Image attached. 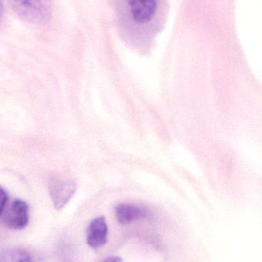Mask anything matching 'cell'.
Wrapping results in <instances>:
<instances>
[{
    "label": "cell",
    "mask_w": 262,
    "mask_h": 262,
    "mask_svg": "<svg viewBox=\"0 0 262 262\" xmlns=\"http://www.w3.org/2000/svg\"><path fill=\"white\" fill-rule=\"evenodd\" d=\"M14 12L28 23L45 24L52 17L51 0H9Z\"/></svg>",
    "instance_id": "cell-2"
},
{
    "label": "cell",
    "mask_w": 262,
    "mask_h": 262,
    "mask_svg": "<svg viewBox=\"0 0 262 262\" xmlns=\"http://www.w3.org/2000/svg\"><path fill=\"white\" fill-rule=\"evenodd\" d=\"M9 203V195L7 192H5L4 189H1V206H0V211L3 210L6 205Z\"/></svg>",
    "instance_id": "cell-8"
},
{
    "label": "cell",
    "mask_w": 262,
    "mask_h": 262,
    "mask_svg": "<svg viewBox=\"0 0 262 262\" xmlns=\"http://www.w3.org/2000/svg\"><path fill=\"white\" fill-rule=\"evenodd\" d=\"M108 225L103 216L94 219L86 232V242L91 248L99 249L106 244L108 239Z\"/></svg>",
    "instance_id": "cell-5"
},
{
    "label": "cell",
    "mask_w": 262,
    "mask_h": 262,
    "mask_svg": "<svg viewBox=\"0 0 262 262\" xmlns=\"http://www.w3.org/2000/svg\"><path fill=\"white\" fill-rule=\"evenodd\" d=\"M77 189V183L72 179L55 177L49 182V191L55 209H63L72 199Z\"/></svg>",
    "instance_id": "cell-4"
},
{
    "label": "cell",
    "mask_w": 262,
    "mask_h": 262,
    "mask_svg": "<svg viewBox=\"0 0 262 262\" xmlns=\"http://www.w3.org/2000/svg\"><path fill=\"white\" fill-rule=\"evenodd\" d=\"M0 217L6 227L21 230L29 224V206L23 200H13L12 203H8L3 210L0 211Z\"/></svg>",
    "instance_id": "cell-3"
},
{
    "label": "cell",
    "mask_w": 262,
    "mask_h": 262,
    "mask_svg": "<svg viewBox=\"0 0 262 262\" xmlns=\"http://www.w3.org/2000/svg\"><path fill=\"white\" fill-rule=\"evenodd\" d=\"M117 221L121 225H128L146 215V211L138 206L128 203H120L115 209Z\"/></svg>",
    "instance_id": "cell-6"
},
{
    "label": "cell",
    "mask_w": 262,
    "mask_h": 262,
    "mask_svg": "<svg viewBox=\"0 0 262 262\" xmlns=\"http://www.w3.org/2000/svg\"><path fill=\"white\" fill-rule=\"evenodd\" d=\"M1 262H33L29 252L24 249H11L1 255Z\"/></svg>",
    "instance_id": "cell-7"
},
{
    "label": "cell",
    "mask_w": 262,
    "mask_h": 262,
    "mask_svg": "<svg viewBox=\"0 0 262 262\" xmlns=\"http://www.w3.org/2000/svg\"><path fill=\"white\" fill-rule=\"evenodd\" d=\"M103 262H124L123 258L118 256H109L103 260Z\"/></svg>",
    "instance_id": "cell-9"
},
{
    "label": "cell",
    "mask_w": 262,
    "mask_h": 262,
    "mask_svg": "<svg viewBox=\"0 0 262 262\" xmlns=\"http://www.w3.org/2000/svg\"><path fill=\"white\" fill-rule=\"evenodd\" d=\"M123 37L136 46L149 43L158 16L159 0H115Z\"/></svg>",
    "instance_id": "cell-1"
}]
</instances>
